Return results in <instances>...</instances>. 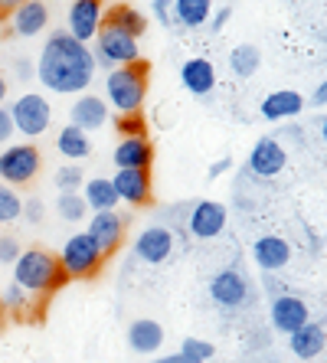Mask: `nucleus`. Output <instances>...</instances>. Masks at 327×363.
<instances>
[{
	"instance_id": "nucleus-27",
	"label": "nucleus",
	"mask_w": 327,
	"mask_h": 363,
	"mask_svg": "<svg viewBox=\"0 0 327 363\" xmlns=\"http://www.w3.org/2000/svg\"><path fill=\"white\" fill-rule=\"evenodd\" d=\"M213 0H174V20L180 26H200L210 20Z\"/></svg>"
},
{
	"instance_id": "nucleus-21",
	"label": "nucleus",
	"mask_w": 327,
	"mask_h": 363,
	"mask_svg": "<svg viewBox=\"0 0 327 363\" xmlns=\"http://www.w3.org/2000/svg\"><path fill=\"white\" fill-rule=\"evenodd\" d=\"M128 344H131V350H138V354H154V350H160V344H164V328H160L157 321H151V318H138V321L128 328Z\"/></svg>"
},
{
	"instance_id": "nucleus-31",
	"label": "nucleus",
	"mask_w": 327,
	"mask_h": 363,
	"mask_svg": "<svg viewBox=\"0 0 327 363\" xmlns=\"http://www.w3.org/2000/svg\"><path fill=\"white\" fill-rule=\"evenodd\" d=\"M23 216V200L17 196V190L7 184H0V223L7 226V223L20 220Z\"/></svg>"
},
{
	"instance_id": "nucleus-32",
	"label": "nucleus",
	"mask_w": 327,
	"mask_h": 363,
	"mask_svg": "<svg viewBox=\"0 0 327 363\" xmlns=\"http://www.w3.org/2000/svg\"><path fill=\"white\" fill-rule=\"evenodd\" d=\"M82 184H85V174H82V167H79V164H69V167H59L56 170L59 194H76Z\"/></svg>"
},
{
	"instance_id": "nucleus-11",
	"label": "nucleus",
	"mask_w": 327,
	"mask_h": 363,
	"mask_svg": "<svg viewBox=\"0 0 327 363\" xmlns=\"http://www.w3.org/2000/svg\"><path fill=\"white\" fill-rule=\"evenodd\" d=\"M210 298L223 308H243L245 298H249V281L243 279V272L223 269L210 281Z\"/></svg>"
},
{
	"instance_id": "nucleus-40",
	"label": "nucleus",
	"mask_w": 327,
	"mask_h": 363,
	"mask_svg": "<svg viewBox=\"0 0 327 363\" xmlns=\"http://www.w3.org/2000/svg\"><path fill=\"white\" fill-rule=\"evenodd\" d=\"M23 4L26 0H0V20H10L20 7H23Z\"/></svg>"
},
{
	"instance_id": "nucleus-18",
	"label": "nucleus",
	"mask_w": 327,
	"mask_h": 363,
	"mask_svg": "<svg viewBox=\"0 0 327 363\" xmlns=\"http://www.w3.org/2000/svg\"><path fill=\"white\" fill-rule=\"evenodd\" d=\"M252 259H255L259 269L278 272L292 262V245H288V239H282V236H262V239H255V245H252Z\"/></svg>"
},
{
	"instance_id": "nucleus-6",
	"label": "nucleus",
	"mask_w": 327,
	"mask_h": 363,
	"mask_svg": "<svg viewBox=\"0 0 327 363\" xmlns=\"http://www.w3.org/2000/svg\"><path fill=\"white\" fill-rule=\"evenodd\" d=\"M10 118H13V131H20L23 138H40L52 125V108L40 92H26L13 101Z\"/></svg>"
},
{
	"instance_id": "nucleus-39",
	"label": "nucleus",
	"mask_w": 327,
	"mask_h": 363,
	"mask_svg": "<svg viewBox=\"0 0 327 363\" xmlns=\"http://www.w3.org/2000/svg\"><path fill=\"white\" fill-rule=\"evenodd\" d=\"M151 4H154V13H157L160 23L170 26V7H174V0H151Z\"/></svg>"
},
{
	"instance_id": "nucleus-45",
	"label": "nucleus",
	"mask_w": 327,
	"mask_h": 363,
	"mask_svg": "<svg viewBox=\"0 0 327 363\" xmlns=\"http://www.w3.org/2000/svg\"><path fill=\"white\" fill-rule=\"evenodd\" d=\"M4 101H7V79L0 76V105H4Z\"/></svg>"
},
{
	"instance_id": "nucleus-15",
	"label": "nucleus",
	"mask_w": 327,
	"mask_h": 363,
	"mask_svg": "<svg viewBox=\"0 0 327 363\" xmlns=\"http://www.w3.org/2000/svg\"><path fill=\"white\" fill-rule=\"evenodd\" d=\"M285 161H288L285 147L275 138H262V141H255V147L249 154V170L255 177H275L278 170L285 167Z\"/></svg>"
},
{
	"instance_id": "nucleus-8",
	"label": "nucleus",
	"mask_w": 327,
	"mask_h": 363,
	"mask_svg": "<svg viewBox=\"0 0 327 363\" xmlns=\"http://www.w3.org/2000/svg\"><path fill=\"white\" fill-rule=\"evenodd\" d=\"M101 17H105V4L101 0H72L66 17V33L89 46L101 30Z\"/></svg>"
},
{
	"instance_id": "nucleus-37",
	"label": "nucleus",
	"mask_w": 327,
	"mask_h": 363,
	"mask_svg": "<svg viewBox=\"0 0 327 363\" xmlns=\"http://www.w3.org/2000/svg\"><path fill=\"white\" fill-rule=\"evenodd\" d=\"M13 138V118H10V111L0 105V144H7Z\"/></svg>"
},
{
	"instance_id": "nucleus-13",
	"label": "nucleus",
	"mask_w": 327,
	"mask_h": 363,
	"mask_svg": "<svg viewBox=\"0 0 327 363\" xmlns=\"http://www.w3.org/2000/svg\"><path fill=\"white\" fill-rule=\"evenodd\" d=\"M226 229V206L216 200H200L190 213V233L196 239H216Z\"/></svg>"
},
{
	"instance_id": "nucleus-19",
	"label": "nucleus",
	"mask_w": 327,
	"mask_h": 363,
	"mask_svg": "<svg viewBox=\"0 0 327 363\" xmlns=\"http://www.w3.org/2000/svg\"><path fill=\"white\" fill-rule=\"evenodd\" d=\"M105 121H109V101L99 99V95H82L72 105V125L82 128L85 135L95 128H105Z\"/></svg>"
},
{
	"instance_id": "nucleus-2",
	"label": "nucleus",
	"mask_w": 327,
	"mask_h": 363,
	"mask_svg": "<svg viewBox=\"0 0 327 363\" xmlns=\"http://www.w3.org/2000/svg\"><path fill=\"white\" fill-rule=\"evenodd\" d=\"M13 281L20 288H26L30 295L46 298L52 291L69 285V275L59 262V255H52L50 249H26L20 252V259L13 262Z\"/></svg>"
},
{
	"instance_id": "nucleus-30",
	"label": "nucleus",
	"mask_w": 327,
	"mask_h": 363,
	"mask_svg": "<svg viewBox=\"0 0 327 363\" xmlns=\"http://www.w3.org/2000/svg\"><path fill=\"white\" fill-rule=\"evenodd\" d=\"M56 213H59V216H62L66 223H79V220H85L89 206H85L82 194H59V200H56Z\"/></svg>"
},
{
	"instance_id": "nucleus-28",
	"label": "nucleus",
	"mask_w": 327,
	"mask_h": 363,
	"mask_svg": "<svg viewBox=\"0 0 327 363\" xmlns=\"http://www.w3.org/2000/svg\"><path fill=\"white\" fill-rule=\"evenodd\" d=\"M259 62H262V52L259 46H252V43H243V46H235L233 52H229V66H233V72L239 79H249L259 72Z\"/></svg>"
},
{
	"instance_id": "nucleus-35",
	"label": "nucleus",
	"mask_w": 327,
	"mask_h": 363,
	"mask_svg": "<svg viewBox=\"0 0 327 363\" xmlns=\"http://www.w3.org/2000/svg\"><path fill=\"white\" fill-rule=\"evenodd\" d=\"M20 242L13 236H0V265H13L20 259Z\"/></svg>"
},
{
	"instance_id": "nucleus-17",
	"label": "nucleus",
	"mask_w": 327,
	"mask_h": 363,
	"mask_svg": "<svg viewBox=\"0 0 327 363\" xmlns=\"http://www.w3.org/2000/svg\"><path fill=\"white\" fill-rule=\"evenodd\" d=\"M154 147L148 138H121L115 147V167L118 170H151Z\"/></svg>"
},
{
	"instance_id": "nucleus-4",
	"label": "nucleus",
	"mask_w": 327,
	"mask_h": 363,
	"mask_svg": "<svg viewBox=\"0 0 327 363\" xmlns=\"http://www.w3.org/2000/svg\"><path fill=\"white\" fill-rule=\"evenodd\" d=\"M59 262H62V269H66L69 279L89 281L101 272V265H105V252H101L99 242H95L89 233H76V236L66 239Z\"/></svg>"
},
{
	"instance_id": "nucleus-14",
	"label": "nucleus",
	"mask_w": 327,
	"mask_h": 363,
	"mask_svg": "<svg viewBox=\"0 0 327 363\" xmlns=\"http://www.w3.org/2000/svg\"><path fill=\"white\" fill-rule=\"evenodd\" d=\"M308 318H311V311H308V304H304L301 298L278 295L275 301H272V324H275V330H282V334L301 330L304 324H308Z\"/></svg>"
},
{
	"instance_id": "nucleus-20",
	"label": "nucleus",
	"mask_w": 327,
	"mask_h": 363,
	"mask_svg": "<svg viewBox=\"0 0 327 363\" xmlns=\"http://www.w3.org/2000/svg\"><path fill=\"white\" fill-rule=\"evenodd\" d=\"M180 79H184V89L193 95H210L213 85H216V69L210 60H187L180 69Z\"/></svg>"
},
{
	"instance_id": "nucleus-24",
	"label": "nucleus",
	"mask_w": 327,
	"mask_h": 363,
	"mask_svg": "<svg viewBox=\"0 0 327 363\" xmlns=\"http://www.w3.org/2000/svg\"><path fill=\"white\" fill-rule=\"evenodd\" d=\"M105 23H115L118 30H125V33H131L135 40H141L144 30H148V20H144V13H138L131 4H115V7L105 10Z\"/></svg>"
},
{
	"instance_id": "nucleus-38",
	"label": "nucleus",
	"mask_w": 327,
	"mask_h": 363,
	"mask_svg": "<svg viewBox=\"0 0 327 363\" xmlns=\"http://www.w3.org/2000/svg\"><path fill=\"white\" fill-rule=\"evenodd\" d=\"M13 76L23 79V82H26V79H33V76H36V66H33L30 60H13Z\"/></svg>"
},
{
	"instance_id": "nucleus-29",
	"label": "nucleus",
	"mask_w": 327,
	"mask_h": 363,
	"mask_svg": "<svg viewBox=\"0 0 327 363\" xmlns=\"http://www.w3.org/2000/svg\"><path fill=\"white\" fill-rule=\"evenodd\" d=\"M36 295H30L26 288H20L17 281H10L7 288H4V295H0V304H4V311L10 314H17V318H23L26 311H33L36 304H33Z\"/></svg>"
},
{
	"instance_id": "nucleus-10",
	"label": "nucleus",
	"mask_w": 327,
	"mask_h": 363,
	"mask_svg": "<svg viewBox=\"0 0 327 363\" xmlns=\"http://www.w3.org/2000/svg\"><path fill=\"white\" fill-rule=\"evenodd\" d=\"M118 200L131 203V206H148L154 200L151 194V170H118L111 177Z\"/></svg>"
},
{
	"instance_id": "nucleus-23",
	"label": "nucleus",
	"mask_w": 327,
	"mask_h": 363,
	"mask_svg": "<svg viewBox=\"0 0 327 363\" xmlns=\"http://www.w3.org/2000/svg\"><path fill=\"white\" fill-rule=\"evenodd\" d=\"M327 344V334L324 328H318V324H304L301 330H294L292 334V354L294 357H301V360H314V357L324 350Z\"/></svg>"
},
{
	"instance_id": "nucleus-3",
	"label": "nucleus",
	"mask_w": 327,
	"mask_h": 363,
	"mask_svg": "<svg viewBox=\"0 0 327 363\" xmlns=\"http://www.w3.org/2000/svg\"><path fill=\"white\" fill-rule=\"evenodd\" d=\"M148 85H151V62L138 60L128 66H115L105 76V95L115 105L118 115H131V111L144 108L148 99Z\"/></svg>"
},
{
	"instance_id": "nucleus-9",
	"label": "nucleus",
	"mask_w": 327,
	"mask_h": 363,
	"mask_svg": "<svg viewBox=\"0 0 327 363\" xmlns=\"http://www.w3.org/2000/svg\"><path fill=\"white\" fill-rule=\"evenodd\" d=\"M125 229H128V220L121 216V213L105 210V213H95L92 226L85 229V233L99 242V249L105 252V259H109V255L118 252V245L125 242Z\"/></svg>"
},
{
	"instance_id": "nucleus-46",
	"label": "nucleus",
	"mask_w": 327,
	"mask_h": 363,
	"mask_svg": "<svg viewBox=\"0 0 327 363\" xmlns=\"http://www.w3.org/2000/svg\"><path fill=\"white\" fill-rule=\"evenodd\" d=\"M321 138L327 141V118H324V125H321Z\"/></svg>"
},
{
	"instance_id": "nucleus-25",
	"label": "nucleus",
	"mask_w": 327,
	"mask_h": 363,
	"mask_svg": "<svg viewBox=\"0 0 327 363\" xmlns=\"http://www.w3.org/2000/svg\"><path fill=\"white\" fill-rule=\"evenodd\" d=\"M56 147H59L62 157H69V161H82V157L92 154V141H89V135H85L82 128H76V125H66L62 131H59Z\"/></svg>"
},
{
	"instance_id": "nucleus-33",
	"label": "nucleus",
	"mask_w": 327,
	"mask_h": 363,
	"mask_svg": "<svg viewBox=\"0 0 327 363\" xmlns=\"http://www.w3.org/2000/svg\"><path fill=\"white\" fill-rule=\"evenodd\" d=\"M115 128L121 131L125 138H148V125H144V115L141 111H131V115H118Z\"/></svg>"
},
{
	"instance_id": "nucleus-1",
	"label": "nucleus",
	"mask_w": 327,
	"mask_h": 363,
	"mask_svg": "<svg viewBox=\"0 0 327 363\" xmlns=\"http://www.w3.org/2000/svg\"><path fill=\"white\" fill-rule=\"evenodd\" d=\"M36 76L50 92L59 95L85 92L95 76V56L76 36H69L66 30H56V33H50V40H46V46L40 52Z\"/></svg>"
},
{
	"instance_id": "nucleus-12",
	"label": "nucleus",
	"mask_w": 327,
	"mask_h": 363,
	"mask_svg": "<svg viewBox=\"0 0 327 363\" xmlns=\"http://www.w3.org/2000/svg\"><path fill=\"white\" fill-rule=\"evenodd\" d=\"M170 252H174V233L164 226H151L144 229L141 236L135 239V255L148 265H160L167 262Z\"/></svg>"
},
{
	"instance_id": "nucleus-34",
	"label": "nucleus",
	"mask_w": 327,
	"mask_h": 363,
	"mask_svg": "<svg viewBox=\"0 0 327 363\" xmlns=\"http://www.w3.org/2000/svg\"><path fill=\"white\" fill-rule=\"evenodd\" d=\"M180 354L193 357V360H213V354H216V347L210 344V340H200V337H184V347H180Z\"/></svg>"
},
{
	"instance_id": "nucleus-44",
	"label": "nucleus",
	"mask_w": 327,
	"mask_h": 363,
	"mask_svg": "<svg viewBox=\"0 0 327 363\" xmlns=\"http://www.w3.org/2000/svg\"><path fill=\"white\" fill-rule=\"evenodd\" d=\"M154 363H200V360H193V357H187V354H170V357H157Z\"/></svg>"
},
{
	"instance_id": "nucleus-43",
	"label": "nucleus",
	"mask_w": 327,
	"mask_h": 363,
	"mask_svg": "<svg viewBox=\"0 0 327 363\" xmlns=\"http://www.w3.org/2000/svg\"><path fill=\"white\" fill-rule=\"evenodd\" d=\"M229 167H233V161H229V157H223V161H213V164H210V177H219V174H226Z\"/></svg>"
},
{
	"instance_id": "nucleus-41",
	"label": "nucleus",
	"mask_w": 327,
	"mask_h": 363,
	"mask_svg": "<svg viewBox=\"0 0 327 363\" xmlns=\"http://www.w3.org/2000/svg\"><path fill=\"white\" fill-rule=\"evenodd\" d=\"M311 105H318V108H321V105H327V79L318 85V89H314V95H311Z\"/></svg>"
},
{
	"instance_id": "nucleus-5",
	"label": "nucleus",
	"mask_w": 327,
	"mask_h": 363,
	"mask_svg": "<svg viewBox=\"0 0 327 363\" xmlns=\"http://www.w3.org/2000/svg\"><path fill=\"white\" fill-rule=\"evenodd\" d=\"M43 157L36 144H7L0 151V180H7V186H26L40 177Z\"/></svg>"
},
{
	"instance_id": "nucleus-26",
	"label": "nucleus",
	"mask_w": 327,
	"mask_h": 363,
	"mask_svg": "<svg viewBox=\"0 0 327 363\" xmlns=\"http://www.w3.org/2000/svg\"><path fill=\"white\" fill-rule=\"evenodd\" d=\"M82 190H85L82 194L85 206H92L95 213H105V210H115L118 206V194H115V186H111V180L92 177L82 184Z\"/></svg>"
},
{
	"instance_id": "nucleus-7",
	"label": "nucleus",
	"mask_w": 327,
	"mask_h": 363,
	"mask_svg": "<svg viewBox=\"0 0 327 363\" xmlns=\"http://www.w3.org/2000/svg\"><path fill=\"white\" fill-rule=\"evenodd\" d=\"M95 50H99V60L109 62L111 69L141 60V50H138L135 36L125 33V30H118L115 23H105V20H101V30H99V36H95Z\"/></svg>"
},
{
	"instance_id": "nucleus-16",
	"label": "nucleus",
	"mask_w": 327,
	"mask_h": 363,
	"mask_svg": "<svg viewBox=\"0 0 327 363\" xmlns=\"http://www.w3.org/2000/svg\"><path fill=\"white\" fill-rule=\"evenodd\" d=\"M46 26H50V7H46L43 0H26L23 7L10 17V30H13V36H23V40L40 36Z\"/></svg>"
},
{
	"instance_id": "nucleus-36",
	"label": "nucleus",
	"mask_w": 327,
	"mask_h": 363,
	"mask_svg": "<svg viewBox=\"0 0 327 363\" xmlns=\"http://www.w3.org/2000/svg\"><path fill=\"white\" fill-rule=\"evenodd\" d=\"M43 200L40 196H30V200H23V220L26 223H40L43 220Z\"/></svg>"
},
{
	"instance_id": "nucleus-22",
	"label": "nucleus",
	"mask_w": 327,
	"mask_h": 363,
	"mask_svg": "<svg viewBox=\"0 0 327 363\" xmlns=\"http://www.w3.org/2000/svg\"><path fill=\"white\" fill-rule=\"evenodd\" d=\"M304 108V99L292 89H282V92H272L269 99L262 101V115L269 121H282V118H294V115H301Z\"/></svg>"
},
{
	"instance_id": "nucleus-42",
	"label": "nucleus",
	"mask_w": 327,
	"mask_h": 363,
	"mask_svg": "<svg viewBox=\"0 0 327 363\" xmlns=\"http://www.w3.org/2000/svg\"><path fill=\"white\" fill-rule=\"evenodd\" d=\"M229 17H233V10H229V7H223V10H219V13H216V17H213V30H216V33H219V30H223V26L229 23Z\"/></svg>"
}]
</instances>
